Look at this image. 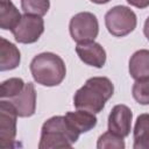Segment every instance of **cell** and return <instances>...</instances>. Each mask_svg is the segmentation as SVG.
Returning a JSON list of instances; mask_svg holds the SVG:
<instances>
[{
  "instance_id": "cell-1",
  "label": "cell",
  "mask_w": 149,
  "mask_h": 149,
  "mask_svg": "<svg viewBox=\"0 0 149 149\" xmlns=\"http://www.w3.org/2000/svg\"><path fill=\"white\" fill-rule=\"evenodd\" d=\"M114 85L107 77H92L76 91L73 105L77 109H85L94 114L101 112L106 101L113 95Z\"/></svg>"
},
{
  "instance_id": "cell-2",
  "label": "cell",
  "mask_w": 149,
  "mask_h": 149,
  "mask_svg": "<svg viewBox=\"0 0 149 149\" xmlns=\"http://www.w3.org/2000/svg\"><path fill=\"white\" fill-rule=\"evenodd\" d=\"M79 134L69 125L65 116L56 115L48 119L41 129V139L38 143L40 149H57L71 148Z\"/></svg>"
},
{
  "instance_id": "cell-3",
  "label": "cell",
  "mask_w": 149,
  "mask_h": 149,
  "mask_svg": "<svg viewBox=\"0 0 149 149\" xmlns=\"http://www.w3.org/2000/svg\"><path fill=\"white\" fill-rule=\"evenodd\" d=\"M30 72L34 80L47 87L59 85L66 74L64 61L54 52L36 55L30 62Z\"/></svg>"
},
{
  "instance_id": "cell-4",
  "label": "cell",
  "mask_w": 149,
  "mask_h": 149,
  "mask_svg": "<svg viewBox=\"0 0 149 149\" xmlns=\"http://www.w3.org/2000/svg\"><path fill=\"white\" fill-rule=\"evenodd\" d=\"M105 24L111 35L123 37L136 28V14L127 6H114L105 14Z\"/></svg>"
},
{
  "instance_id": "cell-5",
  "label": "cell",
  "mask_w": 149,
  "mask_h": 149,
  "mask_svg": "<svg viewBox=\"0 0 149 149\" xmlns=\"http://www.w3.org/2000/svg\"><path fill=\"white\" fill-rule=\"evenodd\" d=\"M69 30L74 42L77 43L92 42L98 36L99 22L93 13L80 12L71 17Z\"/></svg>"
},
{
  "instance_id": "cell-6",
  "label": "cell",
  "mask_w": 149,
  "mask_h": 149,
  "mask_svg": "<svg viewBox=\"0 0 149 149\" xmlns=\"http://www.w3.org/2000/svg\"><path fill=\"white\" fill-rule=\"evenodd\" d=\"M17 113L14 106L2 99L0 101V147L2 149L14 148L16 146V119Z\"/></svg>"
},
{
  "instance_id": "cell-7",
  "label": "cell",
  "mask_w": 149,
  "mask_h": 149,
  "mask_svg": "<svg viewBox=\"0 0 149 149\" xmlns=\"http://www.w3.org/2000/svg\"><path fill=\"white\" fill-rule=\"evenodd\" d=\"M44 31V21L42 16L24 14L20 22L12 30L16 42L23 44H31L38 41Z\"/></svg>"
},
{
  "instance_id": "cell-8",
  "label": "cell",
  "mask_w": 149,
  "mask_h": 149,
  "mask_svg": "<svg viewBox=\"0 0 149 149\" xmlns=\"http://www.w3.org/2000/svg\"><path fill=\"white\" fill-rule=\"evenodd\" d=\"M133 112L126 105H115L108 115V130L121 136L127 137L132 130Z\"/></svg>"
},
{
  "instance_id": "cell-9",
  "label": "cell",
  "mask_w": 149,
  "mask_h": 149,
  "mask_svg": "<svg viewBox=\"0 0 149 149\" xmlns=\"http://www.w3.org/2000/svg\"><path fill=\"white\" fill-rule=\"evenodd\" d=\"M8 101L14 106L20 118H29L36 111V91L33 83H26L23 90Z\"/></svg>"
},
{
  "instance_id": "cell-10",
  "label": "cell",
  "mask_w": 149,
  "mask_h": 149,
  "mask_svg": "<svg viewBox=\"0 0 149 149\" xmlns=\"http://www.w3.org/2000/svg\"><path fill=\"white\" fill-rule=\"evenodd\" d=\"M76 52L81 62L86 65L94 68H102L106 63V51L105 49L97 42H86V43H77Z\"/></svg>"
},
{
  "instance_id": "cell-11",
  "label": "cell",
  "mask_w": 149,
  "mask_h": 149,
  "mask_svg": "<svg viewBox=\"0 0 149 149\" xmlns=\"http://www.w3.org/2000/svg\"><path fill=\"white\" fill-rule=\"evenodd\" d=\"M66 121L69 125L80 135L83 133H87L97 126V116L94 113L85 111V109H77L76 112H68L65 115Z\"/></svg>"
},
{
  "instance_id": "cell-12",
  "label": "cell",
  "mask_w": 149,
  "mask_h": 149,
  "mask_svg": "<svg viewBox=\"0 0 149 149\" xmlns=\"http://www.w3.org/2000/svg\"><path fill=\"white\" fill-rule=\"evenodd\" d=\"M21 55L19 49L6 38H0V71L16 69L20 64Z\"/></svg>"
},
{
  "instance_id": "cell-13",
  "label": "cell",
  "mask_w": 149,
  "mask_h": 149,
  "mask_svg": "<svg viewBox=\"0 0 149 149\" xmlns=\"http://www.w3.org/2000/svg\"><path fill=\"white\" fill-rule=\"evenodd\" d=\"M129 74L135 80L149 78V50L141 49L135 51L129 59Z\"/></svg>"
},
{
  "instance_id": "cell-14",
  "label": "cell",
  "mask_w": 149,
  "mask_h": 149,
  "mask_svg": "<svg viewBox=\"0 0 149 149\" xmlns=\"http://www.w3.org/2000/svg\"><path fill=\"white\" fill-rule=\"evenodd\" d=\"M22 15L10 0H0V28L13 30L20 22Z\"/></svg>"
},
{
  "instance_id": "cell-15",
  "label": "cell",
  "mask_w": 149,
  "mask_h": 149,
  "mask_svg": "<svg viewBox=\"0 0 149 149\" xmlns=\"http://www.w3.org/2000/svg\"><path fill=\"white\" fill-rule=\"evenodd\" d=\"M134 149L149 148V114H140L134 126Z\"/></svg>"
},
{
  "instance_id": "cell-16",
  "label": "cell",
  "mask_w": 149,
  "mask_h": 149,
  "mask_svg": "<svg viewBox=\"0 0 149 149\" xmlns=\"http://www.w3.org/2000/svg\"><path fill=\"white\" fill-rule=\"evenodd\" d=\"M21 8L24 14L43 16L50 8L49 0H21Z\"/></svg>"
},
{
  "instance_id": "cell-17",
  "label": "cell",
  "mask_w": 149,
  "mask_h": 149,
  "mask_svg": "<svg viewBox=\"0 0 149 149\" xmlns=\"http://www.w3.org/2000/svg\"><path fill=\"white\" fill-rule=\"evenodd\" d=\"M24 85L26 83L17 77L6 79L5 81L1 83V91H0L1 99H9L17 95L23 90Z\"/></svg>"
},
{
  "instance_id": "cell-18",
  "label": "cell",
  "mask_w": 149,
  "mask_h": 149,
  "mask_svg": "<svg viewBox=\"0 0 149 149\" xmlns=\"http://www.w3.org/2000/svg\"><path fill=\"white\" fill-rule=\"evenodd\" d=\"M97 148L98 149H123L125 141H123V137L108 130L99 136L97 142Z\"/></svg>"
},
{
  "instance_id": "cell-19",
  "label": "cell",
  "mask_w": 149,
  "mask_h": 149,
  "mask_svg": "<svg viewBox=\"0 0 149 149\" xmlns=\"http://www.w3.org/2000/svg\"><path fill=\"white\" fill-rule=\"evenodd\" d=\"M133 98L141 105H149V78L135 80L132 87Z\"/></svg>"
},
{
  "instance_id": "cell-20",
  "label": "cell",
  "mask_w": 149,
  "mask_h": 149,
  "mask_svg": "<svg viewBox=\"0 0 149 149\" xmlns=\"http://www.w3.org/2000/svg\"><path fill=\"white\" fill-rule=\"evenodd\" d=\"M127 2L130 6H134V7L140 8V9L147 8L149 6V0H127Z\"/></svg>"
},
{
  "instance_id": "cell-21",
  "label": "cell",
  "mask_w": 149,
  "mask_h": 149,
  "mask_svg": "<svg viewBox=\"0 0 149 149\" xmlns=\"http://www.w3.org/2000/svg\"><path fill=\"white\" fill-rule=\"evenodd\" d=\"M143 34L147 37V40L149 41V16L147 17L146 22H144V27H143Z\"/></svg>"
},
{
  "instance_id": "cell-22",
  "label": "cell",
  "mask_w": 149,
  "mask_h": 149,
  "mask_svg": "<svg viewBox=\"0 0 149 149\" xmlns=\"http://www.w3.org/2000/svg\"><path fill=\"white\" fill-rule=\"evenodd\" d=\"M90 1H92L93 3H98V5H104V3L109 2L111 0H90Z\"/></svg>"
}]
</instances>
